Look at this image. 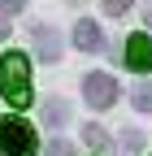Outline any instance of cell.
Instances as JSON below:
<instances>
[{
  "mask_svg": "<svg viewBox=\"0 0 152 156\" xmlns=\"http://www.w3.org/2000/svg\"><path fill=\"white\" fill-rule=\"evenodd\" d=\"M148 22H152V9H148Z\"/></svg>",
  "mask_w": 152,
  "mask_h": 156,
  "instance_id": "obj_15",
  "label": "cell"
},
{
  "mask_svg": "<svg viewBox=\"0 0 152 156\" xmlns=\"http://www.w3.org/2000/svg\"><path fill=\"white\" fill-rule=\"evenodd\" d=\"M0 39H9V22H5V13H0Z\"/></svg>",
  "mask_w": 152,
  "mask_h": 156,
  "instance_id": "obj_14",
  "label": "cell"
},
{
  "mask_svg": "<svg viewBox=\"0 0 152 156\" xmlns=\"http://www.w3.org/2000/svg\"><path fill=\"white\" fill-rule=\"evenodd\" d=\"M35 52L44 56V61H56L61 56V30H52V26H35Z\"/></svg>",
  "mask_w": 152,
  "mask_h": 156,
  "instance_id": "obj_6",
  "label": "cell"
},
{
  "mask_svg": "<svg viewBox=\"0 0 152 156\" xmlns=\"http://www.w3.org/2000/svg\"><path fill=\"white\" fill-rule=\"evenodd\" d=\"M83 143H87L91 152H104V147H109V130L96 126V122H87V126H83Z\"/></svg>",
  "mask_w": 152,
  "mask_h": 156,
  "instance_id": "obj_8",
  "label": "cell"
},
{
  "mask_svg": "<svg viewBox=\"0 0 152 156\" xmlns=\"http://www.w3.org/2000/svg\"><path fill=\"white\" fill-rule=\"evenodd\" d=\"M0 95H5L13 108L35 104V91H31V61H26V52H5V56H0Z\"/></svg>",
  "mask_w": 152,
  "mask_h": 156,
  "instance_id": "obj_1",
  "label": "cell"
},
{
  "mask_svg": "<svg viewBox=\"0 0 152 156\" xmlns=\"http://www.w3.org/2000/svg\"><path fill=\"white\" fill-rule=\"evenodd\" d=\"M39 139H35L31 122L22 117H0V156H35Z\"/></svg>",
  "mask_w": 152,
  "mask_h": 156,
  "instance_id": "obj_2",
  "label": "cell"
},
{
  "mask_svg": "<svg viewBox=\"0 0 152 156\" xmlns=\"http://www.w3.org/2000/svg\"><path fill=\"white\" fill-rule=\"evenodd\" d=\"M139 152H143V130H122L118 156H139Z\"/></svg>",
  "mask_w": 152,
  "mask_h": 156,
  "instance_id": "obj_9",
  "label": "cell"
},
{
  "mask_svg": "<svg viewBox=\"0 0 152 156\" xmlns=\"http://www.w3.org/2000/svg\"><path fill=\"white\" fill-rule=\"evenodd\" d=\"M48 156H74V147H70L65 139H52V143H48Z\"/></svg>",
  "mask_w": 152,
  "mask_h": 156,
  "instance_id": "obj_12",
  "label": "cell"
},
{
  "mask_svg": "<svg viewBox=\"0 0 152 156\" xmlns=\"http://www.w3.org/2000/svg\"><path fill=\"white\" fill-rule=\"evenodd\" d=\"M0 9H5V13H22L26 0H0Z\"/></svg>",
  "mask_w": 152,
  "mask_h": 156,
  "instance_id": "obj_13",
  "label": "cell"
},
{
  "mask_svg": "<svg viewBox=\"0 0 152 156\" xmlns=\"http://www.w3.org/2000/svg\"><path fill=\"white\" fill-rule=\"evenodd\" d=\"M83 100L91 108H113L118 104V83H113L109 74H87L83 78Z\"/></svg>",
  "mask_w": 152,
  "mask_h": 156,
  "instance_id": "obj_3",
  "label": "cell"
},
{
  "mask_svg": "<svg viewBox=\"0 0 152 156\" xmlns=\"http://www.w3.org/2000/svg\"><path fill=\"white\" fill-rule=\"evenodd\" d=\"M126 65L135 69V74H148V69H152V39H148L143 30L126 39Z\"/></svg>",
  "mask_w": 152,
  "mask_h": 156,
  "instance_id": "obj_4",
  "label": "cell"
},
{
  "mask_svg": "<svg viewBox=\"0 0 152 156\" xmlns=\"http://www.w3.org/2000/svg\"><path fill=\"white\" fill-rule=\"evenodd\" d=\"M130 104H135L139 113H152V83H143V87H135V95H130Z\"/></svg>",
  "mask_w": 152,
  "mask_h": 156,
  "instance_id": "obj_10",
  "label": "cell"
},
{
  "mask_svg": "<svg viewBox=\"0 0 152 156\" xmlns=\"http://www.w3.org/2000/svg\"><path fill=\"white\" fill-rule=\"evenodd\" d=\"M74 48H83V52H104V30L83 17V22L74 26Z\"/></svg>",
  "mask_w": 152,
  "mask_h": 156,
  "instance_id": "obj_5",
  "label": "cell"
},
{
  "mask_svg": "<svg viewBox=\"0 0 152 156\" xmlns=\"http://www.w3.org/2000/svg\"><path fill=\"white\" fill-rule=\"evenodd\" d=\"M44 122L48 126H65L70 122V104L61 100V95H48V100H44Z\"/></svg>",
  "mask_w": 152,
  "mask_h": 156,
  "instance_id": "obj_7",
  "label": "cell"
},
{
  "mask_svg": "<svg viewBox=\"0 0 152 156\" xmlns=\"http://www.w3.org/2000/svg\"><path fill=\"white\" fill-rule=\"evenodd\" d=\"M100 5H104V13H109V17H122V13L130 9V0H100Z\"/></svg>",
  "mask_w": 152,
  "mask_h": 156,
  "instance_id": "obj_11",
  "label": "cell"
}]
</instances>
